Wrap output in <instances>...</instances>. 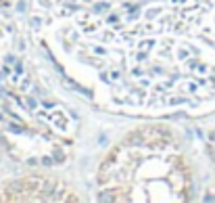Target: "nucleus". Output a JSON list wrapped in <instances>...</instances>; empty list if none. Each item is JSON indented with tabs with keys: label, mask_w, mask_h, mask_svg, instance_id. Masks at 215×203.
<instances>
[]
</instances>
